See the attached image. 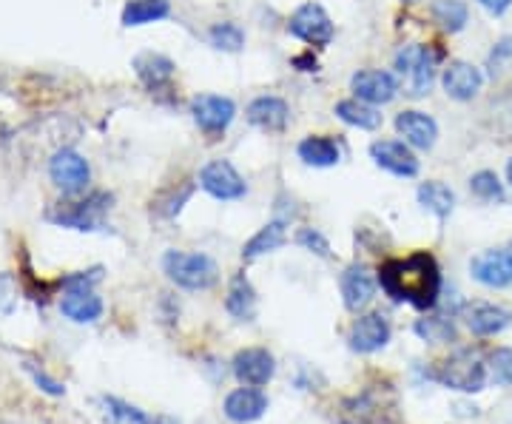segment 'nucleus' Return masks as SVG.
Returning <instances> with one entry per match:
<instances>
[{"instance_id": "obj_34", "label": "nucleus", "mask_w": 512, "mask_h": 424, "mask_svg": "<svg viewBox=\"0 0 512 424\" xmlns=\"http://www.w3.org/2000/svg\"><path fill=\"white\" fill-rule=\"evenodd\" d=\"M470 191L484 203H504V185L498 183L493 171H478L470 180Z\"/></svg>"}, {"instance_id": "obj_37", "label": "nucleus", "mask_w": 512, "mask_h": 424, "mask_svg": "<svg viewBox=\"0 0 512 424\" xmlns=\"http://www.w3.org/2000/svg\"><path fill=\"white\" fill-rule=\"evenodd\" d=\"M23 368H26V373L32 376V382L37 385V390H43V393H49V396H63V393H66V388H63V385H60L57 379H52V376H49L46 370L37 368L35 362H26Z\"/></svg>"}, {"instance_id": "obj_26", "label": "nucleus", "mask_w": 512, "mask_h": 424, "mask_svg": "<svg viewBox=\"0 0 512 424\" xmlns=\"http://www.w3.org/2000/svg\"><path fill=\"white\" fill-rule=\"evenodd\" d=\"M134 69H137V74L146 80L151 89H160V86H165L174 77V63L168 57L154 55V52L134 57Z\"/></svg>"}, {"instance_id": "obj_39", "label": "nucleus", "mask_w": 512, "mask_h": 424, "mask_svg": "<svg viewBox=\"0 0 512 424\" xmlns=\"http://www.w3.org/2000/svg\"><path fill=\"white\" fill-rule=\"evenodd\" d=\"M487 12H493V15H504L507 9L512 6V0H478Z\"/></svg>"}, {"instance_id": "obj_3", "label": "nucleus", "mask_w": 512, "mask_h": 424, "mask_svg": "<svg viewBox=\"0 0 512 424\" xmlns=\"http://www.w3.org/2000/svg\"><path fill=\"white\" fill-rule=\"evenodd\" d=\"M339 419L342 424H396V396L390 388L373 385L345 399Z\"/></svg>"}, {"instance_id": "obj_41", "label": "nucleus", "mask_w": 512, "mask_h": 424, "mask_svg": "<svg viewBox=\"0 0 512 424\" xmlns=\"http://www.w3.org/2000/svg\"><path fill=\"white\" fill-rule=\"evenodd\" d=\"M507 177H510V183H512V160H510V166H507Z\"/></svg>"}, {"instance_id": "obj_18", "label": "nucleus", "mask_w": 512, "mask_h": 424, "mask_svg": "<svg viewBox=\"0 0 512 424\" xmlns=\"http://www.w3.org/2000/svg\"><path fill=\"white\" fill-rule=\"evenodd\" d=\"M396 131L402 134L410 146L421 148V151L436 146V137H439L436 120L430 114H424V111H402L396 117Z\"/></svg>"}, {"instance_id": "obj_6", "label": "nucleus", "mask_w": 512, "mask_h": 424, "mask_svg": "<svg viewBox=\"0 0 512 424\" xmlns=\"http://www.w3.org/2000/svg\"><path fill=\"white\" fill-rule=\"evenodd\" d=\"M111 208V197L106 194H94L86 203H72V205H60L57 211L49 214V220L63 225V228H74V231H97L103 228V217Z\"/></svg>"}, {"instance_id": "obj_11", "label": "nucleus", "mask_w": 512, "mask_h": 424, "mask_svg": "<svg viewBox=\"0 0 512 424\" xmlns=\"http://www.w3.org/2000/svg\"><path fill=\"white\" fill-rule=\"evenodd\" d=\"M390 322L384 314H365L353 322L348 333L350 348L356 353H376L390 342Z\"/></svg>"}, {"instance_id": "obj_25", "label": "nucleus", "mask_w": 512, "mask_h": 424, "mask_svg": "<svg viewBox=\"0 0 512 424\" xmlns=\"http://www.w3.org/2000/svg\"><path fill=\"white\" fill-rule=\"evenodd\" d=\"M299 157L302 163L313 168H328L339 163V146L330 137H308L299 143Z\"/></svg>"}, {"instance_id": "obj_40", "label": "nucleus", "mask_w": 512, "mask_h": 424, "mask_svg": "<svg viewBox=\"0 0 512 424\" xmlns=\"http://www.w3.org/2000/svg\"><path fill=\"white\" fill-rule=\"evenodd\" d=\"M154 424H180L177 419H171V416H157V422Z\"/></svg>"}, {"instance_id": "obj_29", "label": "nucleus", "mask_w": 512, "mask_h": 424, "mask_svg": "<svg viewBox=\"0 0 512 424\" xmlns=\"http://www.w3.org/2000/svg\"><path fill=\"white\" fill-rule=\"evenodd\" d=\"M168 12H171L168 0H131L123 9V23L126 26H143V23L168 18Z\"/></svg>"}, {"instance_id": "obj_16", "label": "nucleus", "mask_w": 512, "mask_h": 424, "mask_svg": "<svg viewBox=\"0 0 512 424\" xmlns=\"http://www.w3.org/2000/svg\"><path fill=\"white\" fill-rule=\"evenodd\" d=\"M60 314L77 325H92L103 316V299L92 288H66L60 299Z\"/></svg>"}, {"instance_id": "obj_21", "label": "nucleus", "mask_w": 512, "mask_h": 424, "mask_svg": "<svg viewBox=\"0 0 512 424\" xmlns=\"http://www.w3.org/2000/svg\"><path fill=\"white\" fill-rule=\"evenodd\" d=\"M288 103L279 97H256L248 106V123L262 131H282L288 126Z\"/></svg>"}, {"instance_id": "obj_4", "label": "nucleus", "mask_w": 512, "mask_h": 424, "mask_svg": "<svg viewBox=\"0 0 512 424\" xmlns=\"http://www.w3.org/2000/svg\"><path fill=\"white\" fill-rule=\"evenodd\" d=\"M430 379L461 393H478L487 385V365L476 351H458L430 370Z\"/></svg>"}, {"instance_id": "obj_20", "label": "nucleus", "mask_w": 512, "mask_h": 424, "mask_svg": "<svg viewBox=\"0 0 512 424\" xmlns=\"http://www.w3.org/2000/svg\"><path fill=\"white\" fill-rule=\"evenodd\" d=\"M444 92L450 94L453 100H473L478 92H481V83L484 77L478 72L473 63H464V60H456L444 69Z\"/></svg>"}, {"instance_id": "obj_17", "label": "nucleus", "mask_w": 512, "mask_h": 424, "mask_svg": "<svg viewBox=\"0 0 512 424\" xmlns=\"http://www.w3.org/2000/svg\"><path fill=\"white\" fill-rule=\"evenodd\" d=\"M379 279L373 277V271L365 265H350L342 274V296H345V308L348 311H362L367 302L376 296Z\"/></svg>"}, {"instance_id": "obj_28", "label": "nucleus", "mask_w": 512, "mask_h": 424, "mask_svg": "<svg viewBox=\"0 0 512 424\" xmlns=\"http://www.w3.org/2000/svg\"><path fill=\"white\" fill-rule=\"evenodd\" d=\"M336 114H339L348 126H356V129L373 131L382 126V114L376 109H370L362 100H342V103H336Z\"/></svg>"}, {"instance_id": "obj_35", "label": "nucleus", "mask_w": 512, "mask_h": 424, "mask_svg": "<svg viewBox=\"0 0 512 424\" xmlns=\"http://www.w3.org/2000/svg\"><path fill=\"white\" fill-rule=\"evenodd\" d=\"M490 376L495 385L507 388L512 385V351L510 348H498L490 353Z\"/></svg>"}, {"instance_id": "obj_14", "label": "nucleus", "mask_w": 512, "mask_h": 424, "mask_svg": "<svg viewBox=\"0 0 512 424\" xmlns=\"http://www.w3.org/2000/svg\"><path fill=\"white\" fill-rule=\"evenodd\" d=\"M370 157L376 160V166L396 174V177H416L419 174V160L410 148L399 140H379L370 146Z\"/></svg>"}, {"instance_id": "obj_5", "label": "nucleus", "mask_w": 512, "mask_h": 424, "mask_svg": "<svg viewBox=\"0 0 512 424\" xmlns=\"http://www.w3.org/2000/svg\"><path fill=\"white\" fill-rule=\"evenodd\" d=\"M436 66H439V55L430 46H404L396 55V72L402 80L404 94L410 97L430 94L436 83Z\"/></svg>"}, {"instance_id": "obj_32", "label": "nucleus", "mask_w": 512, "mask_h": 424, "mask_svg": "<svg viewBox=\"0 0 512 424\" xmlns=\"http://www.w3.org/2000/svg\"><path fill=\"white\" fill-rule=\"evenodd\" d=\"M416 333H419L424 342H433V345L453 342L456 339L453 319H447V316H424V319L416 322Z\"/></svg>"}, {"instance_id": "obj_33", "label": "nucleus", "mask_w": 512, "mask_h": 424, "mask_svg": "<svg viewBox=\"0 0 512 424\" xmlns=\"http://www.w3.org/2000/svg\"><path fill=\"white\" fill-rule=\"evenodd\" d=\"M208 40L220 52H239L245 46V35H242V29H239L237 23H217V26H211Z\"/></svg>"}, {"instance_id": "obj_15", "label": "nucleus", "mask_w": 512, "mask_h": 424, "mask_svg": "<svg viewBox=\"0 0 512 424\" xmlns=\"http://www.w3.org/2000/svg\"><path fill=\"white\" fill-rule=\"evenodd\" d=\"M350 86H353L356 97L362 103H370V106H384V103H390L396 97V92H399L396 77L387 72H379V69H367V72L353 74Z\"/></svg>"}, {"instance_id": "obj_31", "label": "nucleus", "mask_w": 512, "mask_h": 424, "mask_svg": "<svg viewBox=\"0 0 512 424\" xmlns=\"http://www.w3.org/2000/svg\"><path fill=\"white\" fill-rule=\"evenodd\" d=\"M433 18L444 32H461L467 23V6L461 0H433Z\"/></svg>"}, {"instance_id": "obj_9", "label": "nucleus", "mask_w": 512, "mask_h": 424, "mask_svg": "<svg viewBox=\"0 0 512 424\" xmlns=\"http://www.w3.org/2000/svg\"><path fill=\"white\" fill-rule=\"evenodd\" d=\"M191 114L197 120V126L208 134H222V131L231 126L237 106L234 100L220 97V94H197L191 100Z\"/></svg>"}, {"instance_id": "obj_23", "label": "nucleus", "mask_w": 512, "mask_h": 424, "mask_svg": "<svg viewBox=\"0 0 512 424\" xmlns=\"http://www.w3.org/2000/svg\"><path fill=\"white\" fill-rule=\"evenodd\" d=\"M225 308H228V314L234 316V319H239V322H251L256 316V291L245 274H237V277L231 279Z\"/></svg>"}, {"instance_id": "obj_8", "label": "nucleus", "mask_w": 512, "mask_h": 424, "mask_svg": "<svg viewBox=\"0 0 512 424\" xmlns=\"http://www.w3.org/2000/svg\"><path fill=\"white\" fill-rule=\"evenodd\" d=\"M288 29L293 37H299L311 46H328L333 40V20L319 3H305L302 9H296Z\"/></svg>"}, {"instance_id": "obj_19", "label": "nucleus", "mask_w": 512, "mask_h": 424, "mask_svg": "<svg viewBox=\"0 0 512 424\" xmlns=\"http://www.w3.org/2000/svg\"><path fill=\"white\" fill-rule=\"evenodd\" d=\"M265 410H268V396L256 388H239L225 399V416L237 424L256 422L265 416Z\"/></svg>"}, {"instance_id": "obj_13", "label": "nucleus", "mask_w": 512, "mask_h": 424, "mask_svg": "<svg viewBox=\"0 0 512 424\" xmlns=\"http://www.w3.org/2000/svg\"><path fill=\"white\" fill-rule=\"evenodd\" d=\"M470 271H473V279L487 288H507L512 285V251L507 248L484 251L470 262Z\"/></svg>"}, {"instance_id": "obj_30", "label": "nucleus", "mask_w": 512, "mask_h": 424, "mask_svg": "<svg viewBox=\"0 0 512 424\" xmlns=\"http://www.w3.org/2000/svg\"><path fill=\"white\" fill-rule=\"evenodd\" d=\"M419 203L427 208V211H433L439 220H447L450 217V211H453V205H456V194L447 188L444 183H424L419 188Z\"/></svg>"}, {"instance_id": "obj_24", "label": "nucleus", "mask_w": 512, "mask_h": 424, "mask_svg": "<svg viewBox=\"0 0 512 424\" xmlns=\"http://www.w3.org/2000/svg\"><path fill=\"white\" fill-rule=\"evenodd\" d=\"M288 240V234H285V222L274 220L268 222L265 228H259V234L251 237V242L242 248V259H259L265 257V254H271L276 248H282Z\"/></svg>"}, {"instance_id": "obj_22", "label": "nucleus", "mask_w": 512, "mask_h": 424, "mask_svg": "<svg viewBox=\"0 0 512 424\" xmlns=\"http://www.w3.org/2000/svg\"><path fill=\"white\" fill-rule=\"evenodd\" d=\"M512 322V314L501 305H490V302H476L467 308V328L476 336H495L501 333Z\"/></svg>"}, {"instance_id": "obj_27", "label": "nucleus", "mask_w": 512, "mask_h": 424, "mask_svg": "<svg viewBox=\"0 0 512 424\" xmlns=\"http://www.w3.org/2000/svg\"><path fill=\"white\" fill-rule=\"evenodd\" d=\"M100 407H103V416L109 419L111 424H154L157 416H148L146 410H140L137 405H128L117 396H103L100 399Z\"/></svg>"}, {"instance_id": "obj_36", "label": "nucleus", "mask_w": 512, "mask_h": 424, "mask_svg": "<svg viewBox=\"0 0 512 424\" xmlns=\"http://www.w3.org/2000/svg\"><path fill=\"white\" fill-rule=\"evenodd\" d=\"M296 245H302L305 251H311V254H316V257H322V259L330 257L328 237H325L322 231H316V228H299V234H296Z\"/></svg>"}, {"instance_id": "obj_38", "label": "nucleus", "mask_w": 512, "mask_h": 424, "mask_svg": "<svg viewBox=\"0 0 512 424\" xmlns=\"http://www.w3.org/2000/svg\"><path fill=\"white\" fill-rule=\"evenodd\" d=\"M12 302H15V282L9 274H3L0 277V314H6L12 308Z\"/></svg>"}, {"instance_id": "obj_12", "label": "nucleus", "mask_w": 512, "mask_h": 424, "mask_svg": "<svg viewBox=\"0 0 512 424\" xmlns=\"http://www.w3.org/2000/svg\"><path fill=\"white\" fill-rule=\"evenodd\" d=\"M276 362L265 348H248L234 356V376L248 388H262L274 379Z\"/></svg>"}, {"instance_id": "obj_1", "label": "nucleus", "mask_w": 512, "mask_h": 424, "mask_svg": "<svg viewBox=\"0 0 512 424\" xmlns=\"http://www.w3.org/2000/svg\"><path fill=\"white\" fill-rule=\"evenodd\" d=\"M379 285L390 299L430 311L439 302L441 271L427 251H416L404 259H387L379 268Z\"/></svg>"}, {"instance_id": "obj_7", "label": "nucleus", "mask_w": 512, "mask_h": 424, "mask_svg": "<svg viewBox=\"0 0 512 424\" xmlns=\"http://www.w3.org/2000/svg\"><path fill=\"white\" fill-rule=\"evenodd\" d=\"M49 177H52V183L63 194H77L92 180V168L77 151L63 148V151H57L55 157H52V163H49Z\"/></svg>"}, {"instance_id": "obj_10", "label": "nucleus", "mask_w": 512, "mask_h": 424, "mask_svg": "<svg viewBox=\"0 0 512 424\" xmlns=\"http://www.w3.org/2000/svg\"><path fill=\"white\" fill-rule=\"evenodd\" d=\"M200 185L217 200H239L248 191L245 180L239 177V171L228 160H214L202 168Z\"/></svg>"}, {"instance_id": "obj_2", "label": "nucleus", "mask_w": 512, "mask_h": 424, "mask_svg": "<svg viewBox=\"0 0 512 424\" xmlns=\"http://www.w3.org/2000/svg\"><path fill=\"white\" fill-rule=\"evenodd\" d=\"M163 271L165 277L185 291H208L220 279L217 262L197 251H168L163 257Z\"/></svg>"}]
</instances>
